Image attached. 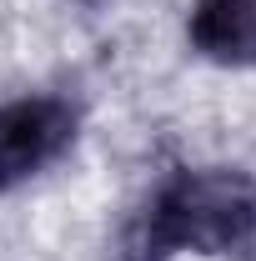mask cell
<instances>
[{
  "instance_id": "cell-1",
  "label": "cell",
  "mask_w": 256,
  "mask_h": 261,
  "mask_svg": "<svg viewBox=\"0 0 256 261\" xmlns=\"http://www.w3.org/2000/svg\"><path fill=\"white\" fill-rule=\"evenodd\" d=\"M256 231V181L241 171H186L156 196L151 241L166 251L221 256Z\"/></svg>"
},
{
  "instance_id": "cell-2",
  "label": "cell",
  "mask_w": 256,
  "mask_h": 261,
  "mask_svg": "<svg viewBox=\"0 0 256 261\" xmlns=\"http://www.w3.org/2000/svg\"><path fill=\"white\" fill-rule=\"evenodd\" d=\"M75 141V111L56 96H20L0 106V191L40 176Z\"/></svg>"
},
{
  "instance_id": "cell-3",
  "label": "cell",
  "mask_w": 256,
  "mask_h": 261,
  "mask_svg": "<svg viewBox=\"0 0 256 261\" xmlns=\"http://www.w3.org/2000/svg\"><path fill=\"white\" fill-rule=\"evenodd\" d=\"M186 35L216 65H256V0H196Z\"/></svg>"
}]
</instances>
